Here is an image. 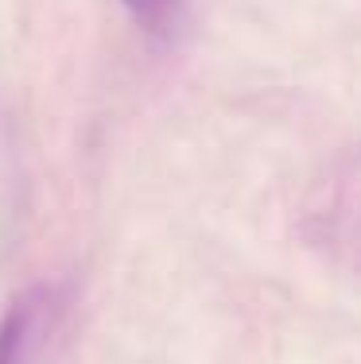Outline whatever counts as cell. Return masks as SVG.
Masks as SVG:
<instances>
[{
    "instance_id": "cell-1",
    "label": "cell",
    "mask_w": 361,
    "mask_h": 364,
    "mask_svg": "<svg viewBox=\"0 0 361 364\" xmlns=\"http://www.w3.org/2000/svg\"><path fill=\"white\" fill-rule=\"evenodd\" d=\"M120 4H125L128 12L136 16V23H140L144 31L159 36V31H171V28H175L183 0H120Z\"/></svg>"
},
{
    "instance_id": "cell-2",
    "label": "cell",
    "mask_w": 361,
    "mask_h": 364,
    "mask_svg": "<svg viewBox=\"0 0 361 364\" xmlns=\"http://www.w3.org/2000/svg\"><path fill=\"white\" fill-rule=\"evenodd\" d=\"M23 333H28V310L16 306L12 314L0 322V364H20Z\"/></svg>"
}]
</instances>
